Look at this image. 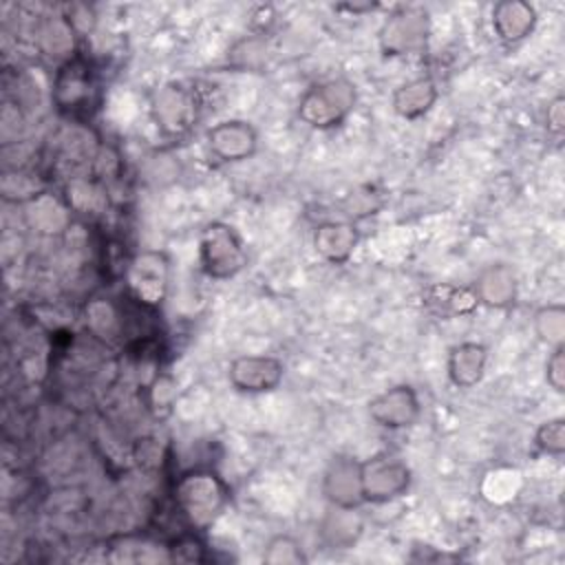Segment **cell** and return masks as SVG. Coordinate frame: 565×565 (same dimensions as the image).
<instances>
[{
    "label": "cell",
    "mask_w": 565,
    "mask_h": 565,
    "mask_svg": "<svg viewBox=\"0 0 565 565\" xmlns=\"http://www.w3.org/2000/svg\"><path fill=\"white\" fill-rule=\"evenodd\" d=\"M545 382L547 386L563 395L565 393V344L554 347L545 360Z\"/></svg>",
    "instance_id": "obj_23"
},
{
    "label": "cell",
    "mask_w": 565,
    "mask_h": 565,
    "mask_svg": "<svg viewBox=\"0 0 565 565\" xmlns=\"http://www.w3.org/2000/svg\"><path fill=\"white\" fill-rule=\"evenodd\" d=\"M95 75L90 64L77 55L62 62L53 75L51 99L62 115L86 113L95 99Z\"/></svg>",
    "instance_id": "obj_7"
},
{
    "label": "cell",
    "mask_w": 565,
    "mask_h": 565,
    "mask_svg": "<svg viewBox=\"0 0 565 565\" xmlns=\"http://www.w3.org/2000/svg\"><path fill=\"white\" fill-rule=\"evenodd\" d=\"M263 561L267 565H302L307 563V554L298 539L291 534H276L267 541Z\"/></svg>",
    "instance_id": "obj_21"
},
{
    "label": "cell",
    "mask_w": 565,
    "mask_h": 565,
    "mask_svg": "<svg viewBox=\"0 0 565 565\" xmlns=\"http://www.w3.org/2000/svg\"><path fill=\"white\" fill-rule=\"evenodd\" d=\"M360 508H335L329 505L327 514L318 525V536L329 550H349L353 547L364 532V516L358 512Z\"/></svg>",
    "instance_id": "obj_18"
},
{
    "label": "cell",
    "mask_w": 565,
    "mask_h": 565,
    "mask_svg": "<svg viewBox=\"0 0 565 565\" xmlns=\"http://www.w3.org/2000/svg\"><path fill=\"white\" fill-rule=\"evenodd\" d=\"M472 291L479 300V305H486L490 309H505L514 305L516 291H519V280L516 274L510 265L497 263L488 265L479 271Z\"/></svg>",
    "instance_id": "obj_17"
},
{
    "label": "cell",
    "mask_w": 565,
    "mask_h": 565,
    "mask_svg": "<svg viewBox=\"0 0 565 565\" xmlns=\"http://www.w3.org/2000/svg\"><path fill=\"white\" fill-rule=\"evenodd\" d=\"M369 417L388 430L411 428L422 415V402L411 384H393L377 393L369 406Z\"/></svg>",
    "instance_id": "obj_10"
},
{
    "label": "cell",
    "mask_w": 565,
    "mask_h": 565,
    "mask_svg": "<svg viewBox=\"0 0 565 565\" xmlns=\"http://www.w3.org/2000/svg\"><path fill=\"white\" fill-rule=\"evenodd\" d=\"M358 86L349 77H331L311 84L298 99V119L313 130H331L355 110Z\"/></svg>",
    "instance_id": "obj_2"
},
{
    "label": "cell",
    "mask_w": 565,
    "mask_h": 565,
    "mask_svg": "<svg viewBox=\"0 0 565 565\" xmlns=\"http://www.w3.org/2000/svg\"><path fill=\"white\" fill-rule=\"evenodd\" d=\"M170 550V561H181V563H194V561H205L203 556V543L190 534V536H181Z\"/></svg>",
    "instance_id": "obj_24"
},
{
    "label": "cell",
    "mask_w": 565,
    "mask_h": 565,
    "mask_svg": "<svg viewBox=\"0 0 565 565\" xmlns=\"http://www.w3.org/2000/svg\"><path fill=\"white\" fill-rule=\"evenodd\" d=\"M430 38V15L424 7H397L384 18L377 31V46L384 57L419 53Z\"/></svg>",
    "instance_id": "obj_4"
},
{
    "label": "cell",
    "mask_w": 565,
    "mask_h": 565,
    "mask_svg": "<svg viewBox=\"0 0 565 565\" xmlns=\"http://www.w3.org/2000/svg\"><path fill=\"white\" fill-rule=\"evenodd\" d=\"M437 97H439L437 82L430 75H417L402 82L393 90L391 106L397 117L406 121H415L433 110V106L437 104Z\"/></svg>",
    "instance_id": "obj_16"
},
{
    "label": "cell",
    "mask_w": 565,
    "mask_h": 565,
    "mask_svg": "<svg viewBox=\"0 0 565 565\" xmlns=\"http://www.w3.org/2000/svg\"><path fill=\"white\" fill-rule=\"evenodd\" d=\"M313 252L329 265H344L360 245V230L351 221H324L313 227Z\"/></svg>",
    "instance_id": "obj_13"
},
{
    "label": "cell",
    "mask_w": 565,
    "mask_h": 565,
    "mask_svg": "<svg viewBox=\"0 0 565 565\" xmlns=\"http://www.w3.org/2000/svg\"><path fill=\"white\" fill-rule=\"evenodd\" d=\"M199 265L212 280H227L247 265V247L234 225L210 221L199 234Z\"/></svg>",
    "instance_id": "obj_3"
},
{
    "label": "cell",
    "mask_w": 565,
    "mask_h": 565,
    "mask_svg": "<svg viewBox=\"0 0 565 565\" xmlns=\"http://www.w3.org/2000/svg\"><path fill=\"white\" fill-rule=\"evenodd\" d=\"M205 146L223 163H238L256 154L258 130L245 119H223L207 128Z\"/></svg>",
    "instance_id": "obj_11"
},
{
    "label": "cell",
    "mask_w": 565,
    "mask_h": 565,
    "mask_svg": "<svg viewBox=\"0 0 565 565\" xmlns=\"http://www.w3.org/2000/svg\"><path fill=\"white\" fill-rule=\"evenodd\" d=\"M320 488H322V494L329 501V505L349 508V510L364 505L360 461L351 455L331 457L322 472Z\"/></svg>",
    "instance_id": "obj_12"
},
{
    "label": "cell",
    "mask_w": 565,
    "mask_h": 565,
    "mask_svg": "<svg viewBox=\"0 0 565 565\" xmlns=\"http://www.w3.org/2000/svg\"><path fill=\"white\" fill-rule=\"evenodd\" d=\"M534 446L550 457H561L565 452V419L552 417L536 426Z\"/></svg>",
    "instance_id": "obj_22"
},
{
    "label": "cell",
    "mask_w": 565,
    "mask_h": 565,
    "mask_svg": "<svg viewBox=\"0 0 565 565\" xmlns=\"http://www.w3.org/2000/svg\"><path fill=\"white\" fill-rule=\"evenodd\" d=\"M488 366V347L477 340H463L448 349L446 373L452 386L472 388L477 386Z\"/></svg>",
    "instance_id": "obj_15"
},
{
    "label": "cell",
    "mask_w": 565,
    "mask_h": 565,
    "mask_svg": "<svg viewBox=\"0 0 565 565\" xmlns=\"http://www.w3.org/2000/svg\"><path fill=\"white\" fill-rule=\"evenodd\" d=\"M126 282H128L130 296L139 305L148 309L159 307L168 294V282H170L168 256L157 249H146L137 254L126 269Z\"/></svg>",
    "instance_id": "obj_8"
},
{
    "label": "cell",
    "mask_w": 565,
    "mask_h": 565,
    "mask_svg": "<svg viewBox=\"0 0 565 565\" xmlns=\"http://www.w3.org/2000/svg\"><path fill=\"white\" fill-rule=\"evenodd\" d=\"M285 377V364L276 355H238L227 366V380L238 393H271Z\"/></svg>",
    "instance_id": "obj_9"
},
{
    "label": "cell",
    "mask_w": 565,
    "mask_h": 565,
    "mask_svg": "<svg viewBox=\"0 0 565 565\" xmlns=\"http://www.w3.org/2000/svg\"><path fill=\"white\" fill-rule=\"evenodd\" d=\"M490 22L494 35L503 44H519L536 29L539 13L534 4L525 0H499L492 4Z\"/></svg>",
    "instance_id": "obj_14"
},
{
    "label": "cell",
    "mask_w": 565,
    "mask_h": 565,
    "mask_svg": "<svg viewBox=\"0 0 565 565\" xmlns=\"http://www.w3.org/2000/svg\"><path fill=\"white\" fill-rule=\"evenodd\" d=\"M199 110L201 102L196 97V90L181 82H168L159 86L150 99L152 121L157 124L161 135L172 139H179L194 128Z\"/></svg>",
    "instance_id": "obj_6"
},
{
    "label": "cell",
    "mask_w": 565,
    "mask_h": 565,
    "mask_svg": "<svg viewBox=\"0 0 565 565\" xmlns=\"http://www.w3.org/2000/svg\"><path fill=\"white\" fill-rule=\"evenodd\" d=\"M534 333L547 347L565 344V307L561 302H547L534 311Z\"/></svg>",
    "instance_id": "obj_20"
},
{
    "label": "cell",
    "mask_w": 565,
    "mask_h": 565,
    "mask_svg": "<svg viewBox=\"0 0 565 565\" xmlns=\"http://www.w3.org/2000/svg\"><path fill=\"white\" fill-rule=\"evenodd\" d=\"M360 479L364 503H388L408 492L413 472L399 455L382 450L360 461Z\"/></svg>",
    "instance_id": "obj_5"
},
{
    "label": "cell",
    "mask_w": 565,
    "mask_h": 565,
    "mask_svg": "<svg viewBox=\"0 0 565 565\" xmlns=\"http://www.w3.org/2000/svg\"><path fill=\"white\" fill-rule=\"evenodd\" d=\"M380 4H375V2H347V4H340L338 9H347L351 13H366V11H373Z\"/></svg>",
    "instance_id": "obj_26"
},
{
    "label": "cell",
    "mask_w": 565,
    "mask_h": 565,
    "mask_svg": "<svg viewBox=\"0 0 565 565\" xmlns=\"http://www.w3.org/2000/svg\"><path fill=\"white\" fill-rule=\"evenodd\" d=\"M172 499L190 530L212 527L230 503V488L212 468H190L172 486Z\"/></svg>",
    "instance_id": "obj_1"
},
{
    "label": "cell",
    "mask_w": 565,
    "mask_h": 565,
    "mask_svg": "<svg viewBox=\"0 0 565 565\" xmlns=\"http://www.w3.org/2000/svg\"><path fill=\"white\" fill-rule=\"evenodd\" d=\"M426 302L441 316L448 313H468L472 311L479 300L472 287H455V285H435L426 291Z\"/></svg>",
    "instance_id": "obj_19"
},
{
    "label": "cell",
    "mask_w": 565,
    "mask_h": 565,
    "mask_svg": "<svg viewBox=\"0 0 565 565\" xmlns=\"http://www.w3.org/2000/svg\"><path fill=\"white\" fill-rule=\"evenodd\" d=\"M545 126L547 132L558 137L565 130V97L556 95L554 99L547 102V110H545Z\"/></svg>",
    "instance_id": "obj_25"
}]
</instances>
